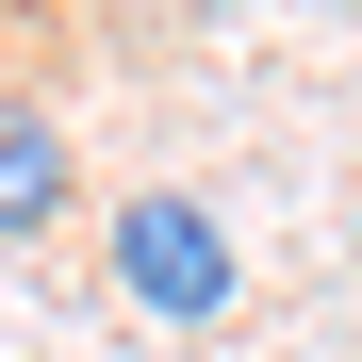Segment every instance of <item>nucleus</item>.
<instances>
[{"label":"nucleus","mask_w":362,"mask_h":362,"mask_svg":"<svg viewBox=\"0 0 362 362\" xmlns=\"http://www.w3.org/2000/svg\"><path fill=\"white\" fill-rule=\"evenodd\" d=\"M99 264H115V296H132L148 329H214L230 296H247V247H230V214L198 181H132V198L99 214Z\"/></svg>","instance_id":"nucleus-1"},{"label":"nucleus","mask_w":362,"mask_h":362,"mask_svg":"<svg viewBox=\"0 0 362 362\" xmlns=\"http://www.w3.org/2000/svg\"><path fill=\"white\" fill-rule=\"evenodd\" d=\"M83 198V148H66V115L49 99H0V247H49Z\"/></svg>","instance_id":"nucleus-2"},{"label":"nucleus","mask_w":362,"mask_h":362,"mask_svg":"<svg viewBox=\"0 0 362 362\" xmlns=\"http://www.w3.org/2000/svg\"><path fill=\"white\" fill-rule=\"evenodd\" d=\"M346 264H362V230H346Z\"/></svg>","instance_id":"nucleus-3"}]
</instances>
